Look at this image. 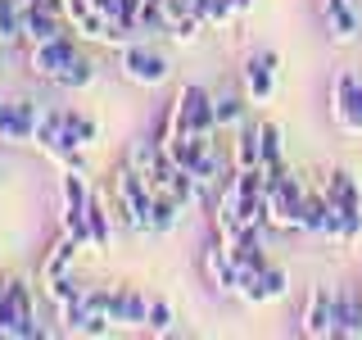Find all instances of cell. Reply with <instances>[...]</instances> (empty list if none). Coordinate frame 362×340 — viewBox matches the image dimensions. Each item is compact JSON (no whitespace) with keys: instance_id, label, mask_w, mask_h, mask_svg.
I'll list each match as a JSON object with an SVG mask.
<instances>
[{"instance_id":"ba28073f","label":"cell","mask_w":362,"mask_h":340,"mask_svg":"<svg viewBox=\"0 0 362 340\" xmlns=\"http://www.w3.org/2000/svg\"><path fill=\"white\" fill-rule=\"evenodd\" d=\"M77 32H64V37L54 41H41V45H28V73L32 77H45V82H54V73L77 55Z\"/></svg>"},{"instance_id":"d6986e66","label":"cell","mask_w":362,"mask_h":340,"mask_svg":"<svg viewBox=\"0 0 362 340\" xmlns=\"http://www.w3.org/2000/svg\"><path fill=\"white\" fill-rule=\"evenodd\" d=\"M231 168H263V141H258V123H240V128H235Z\"/></svg>"},{"instance_id":"5bb4252c","label":"cell","mask_w":362,"mask_h":340,"mask_svg":"<svg viewBox=\"0 0 362 340\" xmlns=\"http://www.w3.org/2000/svg\"><path fill=\"white\" fill-rule=\"evenodd\" d=\"M331 309H335V290L331 286H313L308 304H303V317H299V332L313 336V340L331 336Z\"/></svg>"},{"instance_id":"8fae6325","label":"cell","mask_w":362,"mask_h":340,"mask_svg":"<svg viewBox=\"0 0 362 340\" xmlns=\"http://www.w3.org/2000/svg\"><path fill=\"white\" fill-rule=\"evenodd\" d=\"M23 317H37V300H32V286L23 277H9L5 295H0V336H14Z\"/></svg>"},{"instance_id":"52a82bcc","label":"cell","mask_w":362,"mask_h":340,"mask_svg":"<svg viewBox=\"0 0 362 340\" xmlns=\"http://www.w3.org/2000/svg\"><path fill=\"white\" fill-rule=\"evenodd\" d=\"M276 73H281V55L276 50H254L240 68V86L254 105H267L276 96Z\"/></svg>"},{"instance_id":"30bf717a","label":"cell","mask_w":362,"mask_h":340,"mask_svg":"<svg viewBox=\"0 0 362 340\" xmlns=\"http://www.w3.org/2000/svg\"><path fill=\"white\" fill-rule=\"evenodd\" d=\"M358 82H362V77L349 73V68H339V73L331 77V118H335V128L349 132V136L362 132L358 109H354V105H358Z\"/></svg>"},{"instance_id":"8d00e7d4","label":"cell","mask_w":362,"mask_h":340,"mask_svg":"<svg viewBox=\"0 0 362 340\" xmlns=\"http://www.w3.org/2000/svg\"><path fill=\"white\" fill-rule=\"evenodd\" d=\"M0 177H5V168H0Z\"/></svg>"},{"instance_id":"277c9868","label":"cell","mask_w":362,"mask_h":340,"mask_svg":"<svg viewBox=\"0 0 362 340\" xmlns=\"http://www.w3.org/2000/svg\"><path fill=\"white\" fill-rule=\"evenodd\" d=\"M303 200H308V186L290 173H267V227L276 232H299L303 227Z\"/></svg>"},{"instance_id":"e575fe53","label":"cell","mask_w":362,"mask_h":340,"mask_svg":"<svg viewBox=\"0 0 362 340\" xmlns=\"http://www.w3.org/2000/svg\"><path fill=\"white\" fill-rule=\"evenodd\" d=\"M231 9H235V18H245L249 9H254V0H231Z\"/></svg>"},{"instance_id":"9a60e30c","label":"cell","mask_w":362,"mask_h":340,"mask_svg":"<svg viewBox=\"0 0 362 340\" xmlns=\"http://www.w3.org/2000/svg\"><path fill=\"white\" fill-rule=\"evenodd\" d=\"M331 336L362 340V290H335V309H331Z\"/></svg>"},{"instance_id":"cb8c5ba5","label":"cell","mask_w":362,"mask_h":340,"mask_svg":"<svg viewBox=\"0 0 362 340\" xmlns=\"http://www.w3.org/2000/svg\"><path fill=\"white\" fill-rule=\"evenodd\" d=\"M54 317H59V327H64L68 336H82V327H86V317H90L86 290L77 295V300H68V304H54Z\"/></svg>"},{"instance_id":"4fadbf2b","label":"cell","mask_w":362,"mask_h":340,"mask_svg":"<svg viewBox=\"0 0 362 340\" xmlns=\"http://www.w3.org/2000/svg\"><path fill=\"white\" fill-rule=\"evenodd\" d=\"M322 18H326V37L335 45H354L362 32V14L354 9V0H322Z\"/></svg>"},{"instance_id":"d4e9b609","label":"cell","mask_w":362,"mask_h":340,"mask_svg":"<svg viewBox=\"0 0 362 340\" xmlns=\"http://www.w3.org/2000/svg\"><path fill=\"white\" fill-rule=\"evenodd\" d=\"M23 41V0H0V45Z\"/></svg>"},{"instance_id":"836d02e7","label":"cell","mask_w":362,"mask_h":340,"mask_svg":"<svg viewBox=\"0 0 362 340\" xmlns=\"http://www.w3.org/2000/svg\"><path fill=\"white\" fill-rule=\"evenodd\" d=\"M90 5H95L100 14H105V18L113 23V18H118V5H122V0H90Z\"/></svg>"},{"instance_id":"3957f363","label":"cell","mask_w":362,"mask_h":340,"mask_svg":"<svg viewBox=\"0 0 362 340\" xmlns=\"http://www.w3.org/2000/svg\"><path fill=\"white\" fill-rule=\"evenodd\" d=\"M113 64H118V73H122V82H132V86H163L168 77H173V60H168L158 45L150 41H141V37H132L127 45H118L113 50Z\"/></svg>"},{"instance_id":"83f0119b","label":"cell","mask_w":362,"mask_h":340,"mask_svg":"<svg viewBox=\"0 0 362 340\" xmlns=\"http://www.w3.org/2000/svg\"><path fill=\"white\" fill-rule=\"evenodd\" d=\"M41 290H45V300H50V304H68V300H77V295H82L86 286L73 277V272H59V277H50Z\"/></svg>"},{"instance_id":"1f68e13d","label":"cell","mask_w":362,"mask_h":340,"mask_svg":"<svg viewBox=\"0 0 362 340\" xmlns=\"http://www.w3.org/2000/svg\"><path fill=\"white\" fill-rule=\"evenodd\" d=\"M263 281H267V295H272V300H286V295H290V277H286L276 264L263 272Z\"/></svg>"},{"instance_id":"ac0fdd59","label":"cell","mask_w":362,"mask_h":340,"mask_svg":"<svg viewBox=\"0 0 362 340\" xmlns=\"http://www.w3.org/2000/svg\"><path fill=\"white\" fill-rule=\"evenodd\" d=\"M77 249H82V245H77L68 232H64V236H59V241H54L50 249H45V259H41V268H37V281H41V286H45L50 277H59V272H73V264H77Z\"/></svg>"},{"instance_id":"9c48e42d","label":"cell","mask_w":362,"mask_h":340,"mask_svg":"<svg viewBox=\"0 0 362 340\" xmlns=\"http://www.w3.org/2000/svg\"><path fill=\"white\" fill-rule=\"evenodd\" d=\"M204 272H209V281H213V290L218 295H235L240 290V264H235V254H231V245L222 241V236H213L209 245H204Z\"/></svg>"},{"instance_id":"f1b7e54d","label":"cell","mask_w":362,"mask_h":340,"mask_svg":"<svg viewBox=\"0 0 362 340\" xmlns=\"http://www.w3.org/2000/svg\"><path fill=\"white\" fill-rule=\"evenodd\" d=\"M145 332H154V336H173L177 332V313H173V304H168V300H150Z\"/></svg>"},{"instance_id":"7402d4cb","label":"cell","mask_w":362,"mask_h":340,"mask_svg":"<svg viewBox=\"0 0 362 340\" xmlns=\"http://www.w3.org/2000/svg\"><path fill=\"white\" fill-rule=\"evenodd\" d=\"M90 82H95V64H90L82 50H77L73 60H68L59 73H54V86H64V91H86Z\"/></svg>"},{"instance_id":"603a6c76","label":"cell","mask_w":362,"mask_h":340,"mask_svg":"<svg viewBox=\"0 0 362 340\" xmlns=\"http://www.w3.org/2000/svg\"><path fill=\"white\" fill-rule=\"evenodd\" d=\"M258 141H263V168L267 173H286V141H281L276 123H258Z\"/></svg>"},{"instance_id":"484cf974","label":"cell","mask_w":362,"mask_h":340,"mask_svg":"<svg viewBox=\"0 0 362 340\" xmlns=\"http://www.w3.org/2000/svg\"><path fill=\"white\" fill-rule=\"evenodd\" d=\"M204 28H209L204 18H195V14H181V18H173V23H168V32H163V37L173 41V45H195Z\"/></svg>"},{"instance_id":"44dd1931","label":"cell","mask_w":362,"mask_h":340,"mask_svg":"<svg viewBox=\"0 0 362 340\" xmlns=\"http://www.w3.org/2000/svg\"><path fill=\"white\" fill-rule=\"evenodd\" d=\"M181 213H186V204H181L177 196H168V191H158V196H154V213H150V236H168V232H177Z\"/></svg>"},{"instance_id":"4dcf8cb0","label":"cell","mask_w":362,"mask_h":340,"mask_svg":"<svg viewBox=\"0 0 362 340\" xmlns=\"http://www.w3.org/2000/svg\"><path fill=\"white\" fill-rule=\"evenodd\" d=\"M245 105H249V96H222L218 100V128H240Z\"/></svg>"},{"instance_id":"ffe728a7","label":"cell","mask_w":362,"mask_h":340,"mask_svg":"<svg viewBox=\"0 0 362 340\" xmlns=\"http://www.w3.org/2000/svg\"><path fill=\"white\" fill-rule=\"evenodd\" d=\"M86 232H90V249H109L113 245V218H109V200L90 196V209H86Z\"/></svg>"},{"instance_id":"f546056e","label":"cell","mask_w":362,"mask_h":340,"mask_svg":"<svg viewBox=\"0 0 362 340\" xmlns=\"http://www.w3.org/2000/svg\"><path fill=\"white\" fill-rule=\"evenodd\" d=\"M235 300L240 304H272V295H267V281H263V272H245L240 277V290H235Z\"/></svg>"},{"instance_id":"d590c367","label":"cell","mask_w":362,"mask_h":340,"mask_svg":"<svg viewBox=\"0 0 362 340\" xmlns=\"http://www.w3.org/2000/svg\"><path fill=\"white\" fill-rule=\"evenodd\" d=\"M354 109H358V123H362V82H358V105Z\"/></svg>"},{"instance_id":"5b68a950","label":"cell","mask_w":362,"mask_h":340,"mask_svg":"<svg viewBox=\"0 0 362 340\" xmlns=\"http://www.w3.org/2000/svg\"><path fill=\"white\" fill-rule=\"evenodd\" d=\"M322 196L331 200V209L339 213V245H354L362 236V191H358V181L349 177L344 168H335V173L326 177Z\"/></svg>"},{"instance_id":"4316f807","label":"cell","mask_w":362,"mask_h":340,"mask_svg":"<svg viewBox=\"0 0 362 340\" xmlns=\"http://www.w3.org/2000/svg\"><path fill=\"white\" fill-rule=\"evenodd\" d=\"M145 317H150V295H141L136 286H122V322L145 327Z\"/></svg>"},{"instance_id":"8992f818","label":"cell","mask_w":362,"mask_h":340,"mask_svg":"<svg viewBox=\"0 0 362 340\" xmlns=\"http://www.w3.org/2000/svg\"><path fill=\"white\" fill-rule=\"evenodd\" d=\"M41 109H45V100H32V96L0 100V141L5 145H32L37 123H41Z\"/></svg>"},{"instance_id":"7c38bea8","label":"cell","mask_w":362,"mask_h":340,"mask_svg":"<svg viewBox=\"0 0 362 340\" xmlns=\"http://www.w3.org/2000/svg\"><path fill=\"white\" fill-rule=\"evenodd\" d=\"M64 32H73L68 14H59V9H41V5H23V45L54 41V37H64Z\"/></svg>"},{"instance_id":"d6a6232c","label":"cell","mask_w":362,"mask_h":340,"mask_svg":"<svg viewBox=\"0 0 362 340\" xmlns=\"http://www.w3.org/2000/svg\"><path fill=\"white\" fill-rule=\"evenodd\" d=\"M41 336H45V327L37 322V317H23L18 332H14V340H41Z\"/></svg>"},{"instance_id":"7a4b0ae2","label":"cell","mask_w":362,"mask_h":340,"mask_svg":"<svg viewBox=\"0 0 362 340\" xmlns=\"http://www.w3.org/2000/svg\"><path fill=\"white\" fill-rule=\"evenodd\" d=\"M113 209H118V218L127 232L136 236H150V213H154V186L136 173L132 164H122L118 173H113Z\"/></svg>"},{"instance_id":"e0dca14e","label":"cell","mask_w":362,"mask_h":340,"mask_svg":"<svg viewBox=\"0 0 362 340\" xmlns=\"http://www.w3.org/2000/svg\"><path fill=\"white\" fill-rule=\"evenodd\" d=\"M59 136L73 150H90V145L100 141V123L82 109H59Z\"/></svg>"},{"instance_id":"2e32d148","label":"cell","mask_w":362,"mask_h":340,"mask_svg":"<svg viewBox=\"0 0 362 340\" xmlns=\"http://www.w3.org/2000/svg\"><path fill=\"white\" fill-rule=\"evenodd\" d=\"M64 14H68V23H73V32L82 41H100L105 45V37H109V18L100 14L90 0H64Z\"/></svg>"},{"instance_id":"6da1fadb","label":"cell","mask_w":362,"mask_h":340,"mask_svg":"<svg viewBox=\"0 0 362 340\" xmlns=\"http://www.w3.org/2000/svg\"><path fill=\"white\" fill-rule=\"evenodd\" d=\"M218 132V100L209 96V86L186 82L173 96V105L163 113V128H158V141H186V136H213Z\"/></svg>"}]
</instances>
